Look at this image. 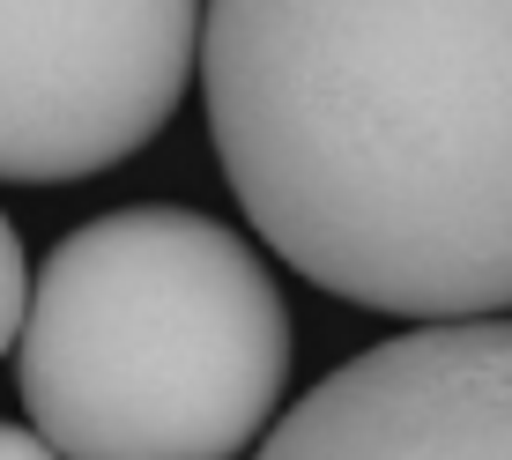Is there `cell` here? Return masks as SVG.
<instances>
[{
	"label": "cell",
	"mask_w": 512,
	"mask_h": 460,
	"mask_svg": "<svg viewBox=\"0 0 512 460\" xmlns=\"http://www.w3.org/2000/svg\"><path fill=\"white\" fill-rule=\"evenodd\" d=\"M23 320H30V260H23L15 223L0 216V357L23 342Z\"/></svg>",
	"instance_id": "obj_5"
},
{
	"label": "cell",
	"mask_w": 512,
	"mask_h": 460,
	"mask_svg": "<svg viewBox=\"0 0 512 460\" xmlns=\"http://www.w3.org/2000/svg\"><path fill=\"white\" fill-rule=\"evenodd\" d=\"M253 460H512V320H438L349 357Z\"/></svg>",
	"instance_id": "obj_4"
},
{
	"label": "cell",
	"mask_w": 512,
	"mask_h": 460,
	"mask_svg": "<svg viewBox=\"0 0 512 460\" xmlns=\"http://www.w3.org/2000/svg\"><path fill=\"white\" fill-rule=\"evenodd\" d=\"M201 97L245 223L394 320L512 312V0H208Z\"/></svg>",
	"instance_id": "obj_1"
},
{
	"label": "cell",
	"mask_w": 512,
	"mask_h": 460,
	"mask_svg": "<svg viewBox=\"0 0 512 460\" xmlns=\"http://www.w3.org/2000/svg\"><path fill=\"white\" fill-rule=\"evenodd\" d=\"M297 327L231 223L171 201L45 253L15 342L30 431L67 460H238L275 431Z\"/></svg>",
	"instance_id": "obj_2"
},
{
	"label": "cell",
	"mask_w": 512,
	"mask_h": 460,
	"mask_svg": "<svg viewBox=\"0 0 512 460\" xmlns=\"http://www.w3.org/2000/svg\"><path fill=\"white\" fill-rule=\"evenodd\" d=\"M208 0H0V179L67 186L164 134Z\"/></svg>",
	"instance_id": "obj_3"
},
{
	"label": "cell",
	"mask_w": 512,
	"mask_h": 460,
	"mask_svg": "<svg viewBox=\"0 0 512 460\" xmlns=\"http://www.w3.org/2000/svg\"><path fill=\"white\" fill-rule=\"evenodd\" d=\"M0 460H67V453H52V438L23 431V423H0Z\"/></svg>",
	"instance_id": "obj_6"
}]
</instances>
